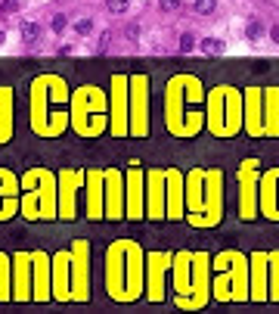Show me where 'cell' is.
Wrapping results in <instances>:
<instances>
[{
  "label": "cell",
  "mask_w": 279,
  "mask_h": 314,
  "mask_svg": "<svg viewBox=\"0 0 279 314\" xmlns=\"http://www.w3.org/2000/svg\"><path fill=\"white\" fill-rule=\"evenodd\" d=\"M199 47H202V53H208V56H217V53L227 50V47H223V41H217V38H205Z\"/></svg>",
  "instance_id": "6da1fadb"
},
{
  "label": "cell",
  "mask_w": 279,
  "mask_h": 314,
  "mask_svg": "<svg viewBox=\"0 0 279 314\" xmlns=\"http://www.w3.org/2000/svg\"><path fill=\"white\" fill-rule=\"evenodd\" d=\"M127 7H130V0H106V10H109L112 16H124Z\"/></svg>",
  "instance_id": "7a4b0ae2"
},
{
  "label": "cell",
  "mask_w": 279,
  "mask_h": 314,
  "mask_svg": "<svg viewBox=\"0 0 279 314\" xmlns=\"http://www.w3.org/2000/svg\"><path fill=\"white\" fill-rule=\"evenodd\" d=\"M19 31H22V41H37V22H22Z\"/></svg>",
  "instance_id": "3957f363"
},
{
  "label": "cell",
  "mask_w": 279,
  "mask_h": 314,
  "mask_svg": "<svg viewBox=\"0 0 279 314\" xmlns=\"http://www.w3.org/2000/svg\"><path fill=\"white\" fill-rule=\"evenodd\" d=\"M217 10V0H196V13L199 16H211Z\"/></svg>",
  "instance_id": "277c9868"
},
{
  "label": "cell",
  "mask_w": 279,
  "mask_h": 314,
  "mask_svg": "<svg viewBox=\"0 0 279 314\" xmlns=\"http://www.w3.org/2000/svg\"><path fill=\"white\" fill-rule=\"evenodd\" d=\"M50 28L56 31V34H62L65 28H68V19H65V16L59 13V16H53V22H50Z\"/></svg>",
  "instance_id": "5b68a950"
},
{
  "label": "cell",
  "mask_w": 279,
  "mask_h": 314,
  "mask_svg": "<svg viewBox=\"0 0 279 314\" xmlns=\"http://www.w3.org/2000/svg\"><path fill=\"white\" fill-rule=\"evenodd\" d=\"M245 34H248V41H257L260 34H264V28H260V22H248L245 25Z\"/></svg>",
  "instance_id": "8992f818"
},
{
  "label": "cell",
  "mask_w": 279,
  "mask_h": 314,
  "mask_svg": "<svg viewBox=\"0 0 279 314\" xmlns=\"http://www.w3.org/2000/svg\"><path fill=\"white\" fill-rule=\"evenodd\" d=\"M74 31H78V34H90L93 31V19H87V16L78 19V22H74Z\"/></svg>",
  "instance_id": "52a82bcc"
},
{
  "label": "cell",
  "mask_w": 279,
  "mask_h": 314,
  "mask_svg": "<svg viewBox=\"0 0 279 314\" xmlns=\"http://www.w3.org/2000/svg\"><path fill=\"white\" fill-rule=\"evenodd\" d=\"M19 10V0H0V13H16Z\"/></svg>",
  "instance_id": "ba28073f"
},
{
  "label": "cell",
  "mask_w": 279,
  "mask_h": 314,
  "mask_svg": "<svg viewBox=\"0 0 279 314\" xmlns=\"http://www.w3.org/2000/svg\"><path fill=\"white\" fill-rule=\"evenodd\" d=\"M193 47H196V38H193V34H183V41H180V50H183V53H190Z\"/></svg>",
  "instance_id": "9c48e42d"
},
{
  "label": "cell",
  "mask_w": 279,
  "mask_h": 314,
  "mask_svg": "<svg viewBox=\"0 0 279 314\" xmlns=\"http://www.w3.org/2000/svg\"><path fill=\"white\" fill-rule=\"evenodd\" d=\"M161 10L171 13V10H180V0H161Z\"/></svg>",
  "instance_id": "30bf717a"
},
{
  "label": "cell",
  "mask_w": 279,
  "mask_h": 314,
  "mask_svg": "<svg viewBox=\"0 0 279 314\" xmlns=\"http://www.w3.org/2000/svg\"><path fill=\"white\" fill-rule=\"evenodd\" d=\"M273 41H279V25H276V28H273Z\"/></svg>",
  "instance_id": "8fae6325"
},
{
  "label": "cell",
  "mask_w": 279,
  "mask_h": 314,
  "mask_svg": "<svg viewBox=\"0 0 279 314\" xmlns=\"http://www.w3.org/2000/svg\"><path fill=\"white\" fill-rule=\"evenodd\" d=\"M4 41H7V31H4V28H0V44H4Z\"/></svg>",
  "instance_id": "7c38bea8"
}]
</instances>
